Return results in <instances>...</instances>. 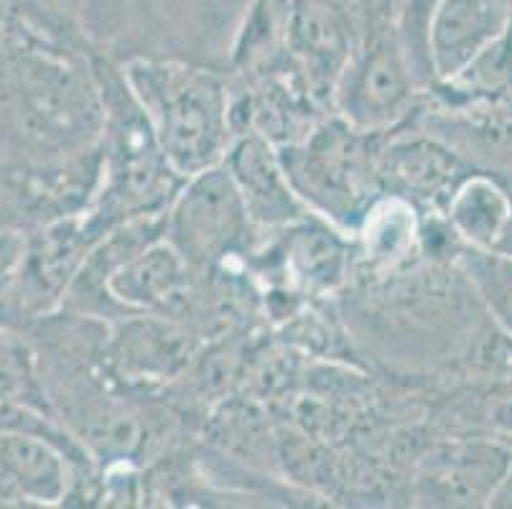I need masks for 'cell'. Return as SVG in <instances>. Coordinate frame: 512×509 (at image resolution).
I'll return each mask as SVG.
<instances>
[{
    "label": "cell",
    "mask_w": 512,
    "mask_h": 509,
    "mask_svg": "<svg viewBox=\"0 0 512 509\" xmlns=\"http://www.w3.org/2000/svg\"><path fill=\"white\" fill-rule=\"evenodd\" d=\"M120 74L181 179L225 161L235 125L232 95L220 74L153 56L130 59Z\"/></svg>",
    "instance_id": "obj_1"
},
{
    "label": "cell",
    "mask_w": 512,
    "mask_h": 509,
    "mask_svg": "<svg viewBox=\"0 0 512 509\" xmlns=\"http://www.w3.org/2000/svg\"><path fill=\"white\" fill-rule=\"evenodd\" d=\"M385 138L352 128L334 115L278 151L309 212L344 235H355L362 214L383 194L377 166Z\"/></svg>",
    "instance_id": "obj_2"
},
{
    "label": "cell",
    "mask_w": 512,
    "mask_h": 509,
    "mask_svg": "<svg viewBox=\"0 0 512 509\" xmlns=\"http://www.w3.org/2000/svg\"><path fill=\"white\" fill-rule=\"evenodd\" d=\"M253 235L255 224L222 163L181 181L164 212V237L194 270L245 255Z\"/></svg>",
    "instance_id": "obj_3"
},
{
    "label": "cell",
    "mask_w": 512,
    "mask_h": 509,
    "mask_svg": "<svg viewBox=\"0 0 512 509\" xmlns=\"http://www.w3.org/2000/svg\"><path fill=\"white\" fill-rule=\"evenodd\" d=\"M421 92L395 23H380L365 31V41L352 51L332 105L342 120L365 133L388 135L398 128Z\"/></svg>",
    "instance_id": "obj_4"
},
{
    "label": "cell",
    "mask_w": 512,
    "mask_h": 509,
    "mask_svg": "<svg viewBox=\"0 0 512 509\" xmlns=\"http://www.w3.org/2000/svg\"><path fill=\"white\" fill-rule=\"evenodd\" d=\"M199 344V336L174 316L123 314L105 334V370L125 387H164L186 375Z\"/></svg>",
    "instance_id": "obj_5"
},
{
    "label": "cell",
    "mask_w": 512,
    "mask_h": 509,
    "mask_svg": "<svg viewBox=\"0 0 512 509\" xmlns=\"http://www.w3.org/2000/svg\"><path fill=\"white\" fill-rule=\"evenodd\" d=\"M222 166L230 171L255 230H286L311 217L288 179L281 151L265 135H237Z\"/></svg>",
    "instance_id": "obj_6"
},
{
    "label": "cell",
    "mask_w": 512,
    "mask_h": 509,
    "mask_svg": "<svg viewBox=\"0 0 512 509\" xmlns=\"http://www.w3.org/2000/svg\"><path fill=\"white\" fill-rule=\"evenodd\" d=\"M512 466V448L502 443H449L423 459L416 497L434 507L490 504Z\"/></svg>",
    "instance_id": "obj_7"
},
{
    "label": "cell",
    "mask_w": 512,
    "mask_h": 509,
    "mask_svg": "<svg viewBox=\"0 0 512 509\" xmlns=\"http://www.w3.org/2000/svg\"><path fill=\"white\" fill-rule=\"evenodd\" d=\"M92 456L39 433L0 428V484L18 499L59 504L77 487V471L90 469Z\"/></svg>",
    "instance_id": "obj_8"
},
{
    "label": "cell",
    "mask_w": 512,
    "mask_h": 509,
    "mask_svg": "<svg viewBox=\"0 0 512 509\" xmlns=\"http://www.w3.org/2000/svg\"><path fill=\"white\" fill-rule=\"evenodd\" d=\"M194 268L166 237L136 252L107 275L105 298L113 316L171 314L186 306Z\"/></svg>",
    "instance_id": "obj_9"
},
{
    "label": "cell",
    "mask_w": 512,
    "mask_h": 509,
    "mask_svg": "<svg viewBox=\"0 0 512 509\" xmlns=\"http://www.w3.org/2000/svg\"><path fill=\"white\" fill-rule=\"evenodd\" d=\"M380 186L418 207L444 212L451 191L469 174L459 153L431 135H395L380 151Z\"/></svg>",
    "instance_id": "obj_10"
},
{
    "label": "cell",
    "mask_w": 512,
    "mask_h": 509,
    "mask_svg": "<svg viewBox=\"0 0 512 509\" xmlns=\"http://www.w3.org/2000/svg\"><path fill=\"white\" fill-rule=\"evenodd\" d=\"M288 51L306 74L314 95L334 97L339 77L355 51L352 18L324 0H293L286 16Z\"/></svg>",
    "instance_id": "obj_11"
},
{
    "label": "cell",
    "mask_w": 512,
    "mask_h": 509,
    "mask_svg": "<svg viewBox=\"0 0 512 509\" xmlns=\"http://www.w3.org/2000/svg\"><path fill=\"white\" fill-rule=\"evenodd\" d=\"M512 26L505 0H441L428 28L434 84L449 82Z\"/></svg>",
    "instance_id": "obj_12"
},
{
    "label": "cell",
    "mask_w": 512,
    "mask_h": 509,
    "mask_svg": "<svg viewBox=\"0 0 512 509\" xmlns=\"http://www.w3.org/2000/svg\"><path fill=\"white\" fill-rule=\"evenodd\" d=\"M421 227L423 212L418 204L383 191L367 207L355 230L362 263L380 275L403 270L421 255Z\"/></svg>",
    "instance_id": "obj_13"
},
{
    "label": "cell",
    "mask_w": 512,
    "mask_h": 509,
    "mask_svg": "<svg viewBox=\"0 0 512 509\" xmlns=\"http://www.w3.org/2000/svg\"><path fill=\"white\" fill-rule=\"evenodd\" d=\"M283 235L276 255L286 278L309 293H329L342 286L349 273L344 232L311 214L286 227Z\"/></svg>",
    "instance_id": "obj_14"
},
{
    "label": "cell",
    "mask_w": 512,
    "mask_h": 509,
    "mask_svg": "<svg viewBox=\"0 0 512 509\" xmlns=\"http://www.w3.org/2000/svg\"><path fill=\"white\" fill-rule=\"evenodd\" d=\"M441 214L467 247H505L512 232V191L492 174H467Z\"/></svg>",
    "instance_id": "obj_15"
},
{
    "label": "cell",
    "mask_w": 512,
    "mask_h": 509,
    "mask_svg": "<svg viewBox=\"0 0 512 509\" xmlns=\"http://www.w3.org/2000/svg\"><path fill=\"white\" fill-rule=\"evenodd\" d=\"M512 90V26L497 41H492L479 56L449 82L434 84V92L456 110L477 102H495Z\"/></svg>",
    "instance_id": "obj_16"
},
{
    "label": "cell",
    "mask_w": 512,
    "mask_h": 509,
    "mask_svg": "<svg viewBox=\"0 0 512 509\" xmlns=\"http://www.w3.org/2000/svg\"><path fill=\"white\" fill-rule=\"evenodd\" d=\"M454 268L464 275L492 324L512 339V250L464 245Z\"/></svg>",
    "instance_id": "obj_17"
},
{
    "label": "cell",
    "mask_w": 512,
    "mask_h": 509,
    "mask_svg": "<svg viewBox=\"0 0 512 509\" xmlns=\"http://www.w3.org/2000/svg\"><path fill=\"white\" fill-rule=\"evenodd\" d=\"M439 6L441 0H398V11H395L400 44L406 49L421 90L434 87V74H431V62H428V28H431V18Z\"/></svg>",
    "instance_id": "obj_18"
},
{
    "label": "cell",
    "mask_w": 512,
    "mask_h": 509,
    "mask_svg": "<svg viewBox=\"0 0 512 509\" xmlns=\"http://www.w3.org/2000/svg\"><path fill=\"white\" fill-rule=\"evenodd\" d=\"M324 3H329V6H334V8H337V11L347 13V16H349V13H352V11H349V8L355 6L357 0H324Z\"/></svg>",
    "instance_id": "obj_19"
},
{
    "label": "cell",
    "mask_w": 512,
    "mask_h": 509,
    "mask_svg": "<svg viewBox=\"0 0 512 509\" xmlns=\"http://www.w3.org/2000/svg\"><path fill=\"white\" fill-rule=\"evenodd\" d=\"M505 247H507V250H512V232H510V237H507V242H505Z\"/></svg>",
    "instance_id": "obj_20"
}]
</instances>
